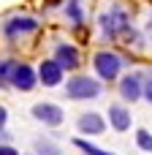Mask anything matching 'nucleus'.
Instances as JSON below:
<instances>
[{
    "label": "nucleus",
    "instance_id": "nucleus-1",
    "mask_svg": "<svg viewBox=\"0 0 152 155\" xmlns=\"http://www.w3.org/2000/svg\"><path fill=\"white\" fill-rule=\"evenodd\" d=\"M101 90H103L101 82H95V79H90V76H73V79L65 84L68 98H76V101H82V98H98Z\"/></svg>",
    "mask_w": 152,
    "mask_h": 155
},
{
    "label": "nucleus",
    "instance_id": "nucleus-2",
    "mask_svg": "<svg viewBox=\"0 0 152 155\" xmlns=\"http://www.w3.org/2000/svg\"><path fill=\"white\" fill-rule=\"evenodd\" d=\"M33 30H38V22H35L33 16H14V19H8V22L3 25V33H5V38H11V41H16V38H22V35L33 33Z\"/></svg>",
    "mask_w": 152,
    "mask_h": 155
},
{
    "label": "nucleus",
    "instance_id": "nucleus-3",
    "mask_svg": "<svg viewBox=\"0 0 152 155\" xmlns=\"http://www.w3.org/2000/svg\"><path fill=\"white\" fill-rule=\"evenodd\" d=\"M120 68H122V63H120V57L114 52H98L95 54V71L103 79H114L120 74Z\"/></svg>",
    "mask_w": 152,
    "mask_h": 155
},
{
    "label": "nucleus",
    "instance_id": "nucleus-4",
    "mask_svg": "<svg viewBox=\"0 0 152 155\" xmlns=\"http://www.w3.org/2000/svg\"><path fill=\"white\" fill-rule=\"evenodd\" d=\"M38 79L46 84V87H57L63 82V65L57 60H44L41 68H38Z\"/></svg>",
    "mask_w": 152,
    "mask_h": 155
},
{
    "label": "nucleus",
    "instance_id": "nucleus-5",
    "mask_svg": "<svg viewBox=\"0 0 152 155\" xmlns=\"http://www.w3.org/2000/svg\"><path fill=\"white\" fill-rule=\"evenodd\" d=\"M33 117L41 120L44 125H60L63 123V109L54 104H35L33 106Z\"/></svg>",
    "mask_w": 152,
    "mask_h": 155
},
{
    "label": "nucleus",
    "instance_id": "nucleus-6",
    "mask_svg": "<svg viewBox=\"0 0 152 155\" xmlns=\"http://www.w3.org/2000/svg\"><path fill=\"white\" fill-rule=\"evenodd\" d=\"M128 27V14L120 8V5H114L106 16H103V30L109 33V35H117V33H122Z\"/></svg>",
    "mask_w": 152,
    "mask_h": 155
},
{
    "label": "nucleus",
    "instance_id": "nucleus-7",
    "mask_svg": "<svg viewBox=\"0 0 152 155\" xmlns=\"http://www.w3.org/2000/svg\"><path fill=\"white\" fill-rule=\"evenodd\" d=\"M11 84L19 87V90H33L35 87V74L30 65H14V74H11Z\"/></svg>",
    "mask_w": 152,
    "mask_h": 155
},
{
    "label": "nucleus",
    "instance_id": "nucleus-8",
    "mask_svg": "<svg viewBox=\"0 0 152 155\" xmlns=\"http://www.w3.org/2000/svg\"><path fill=\"white\" fill-rule=\"evenodd\" d=\"M54 60H57L63 68H68V71L79 68V52H76V46H71V44H60V46L54 49Z\"/></svg>",
    "mask_w": 152,
    "mask_h": 155
},
{
    "label": "nucleus",
    "instance_id": "nucleus-9",
    "mask_svg": "<svg viewBox=\"0 0 152 155\" xmlns=\"http://www.w3.org/2000/svg\"><path fill=\"white\" fill-rule=\"evenodd\" d=\"M109 123L114 131H128L131 128V112L122 106H109Z\"/></svg>",
    "mask_w": 152,
    "mask_h": 155
},
{
    "label": "nucleus",
    "instance_id": "nucleus-10",
    "mask_svg": "<svg viewBox=\"0 0 152 155\" xmlns=\"http://www.w3.org/2000/svg\"><path fill=\"white\" fill-rule=\"evenodd\" d=\"M76 125H79L82 134H92V136L95 134H103V128H106L103 125V117H98V114H82Z\"/></svg>",
    "mask_w": 152,
    "mask_h": 155
},
{
    "label": "nucleus",
    "instance_id": "nucleus-11",
    "mask_svg": "<svg viewBox=\"0 0 152 155\" xmlns=\"http://www.w3.org/2000/svg\"><path fill=\"white\" fill-rule=\"evenodd\" d=\"M120 95H122L125 101H139V95H141L139 79H136V76H125V79L120 82Z\"/></svg>",
    "mask_w": 152,
    "mask_h": 155
},
{
    "label": "nucleus",
    "instance_id": "nucleus-12",
    "mask_svg": "<svg viewBox=\"0 0 152 155\" xmlns=\"http://www.w3.org/2000/svg\"><path fill=\"white\" fill-rule=\"evenodd\" d=\"M14 65H16V63H11V60H0V87H3L5 82H11Z\"/></svg>",
    "mask_w": 152,
    "mask_h": 155
},
{
    "label": "nucleus",
    "instance_id": "nucleus-13",
    "mask_svg": "<svg viewBox=\"0 0 152 155\" xmlns=\"http://www.w3.org/2000/svg\"><path fill=\"white\" fill-rule=\"evenodd\" d=\"M73 144H76L79 150H84V153H87V155H112V153H103V150H98V147H92V144H87L84 139H76Z\"/></svg>",
    "mask_w": 152,
    "mask_h": 155
},
{
    "label": "nucleus",
    "instance_id": "nucleus-14",
    "mask_svg": "<svg viewBox=\"0 0 152 155\" xmlns=\"http://www.w3.org/2000/svg\"><path fill=\"white\" fill-rule=\"evenodd\" d=\"M136 142H139V147H141V150L152 153V136L147 134V131H139V134H136Z\"/></svg>",
    "mask_w": 152,
    "mask_h": 155
},
{
    "label": "nucleus",
    "instance_id": "nucleus-15",
    "mask_svg": "<svg viewBox=\"0 0 152 155\" xmlns=\"http://www.w3.org/2000/svg\"><path fill=\"white\" fill-rule=\"evenodd\" d=\"M68 16L73 19V22H82V11H79V0H68Z\"/></svg>",
    "mask_w": 152,
    "mask_h": 155
},
{
    "label": "nucleus",
    "instance_id": "nucleus-16",
    "mask_svg": "<svg viewBox=\"0 0 152 155\" xmlns=\"http://www.w3.org/2000/svg\"><path fill=\"white\" fill-rule=\"evenodd\" d=\"M0 155H16V150L8 147V144H0Z\"/></svg>",
    "mask_w": 152,
    "mask_h": 155
},
{
    "label": "nucleus",
    "instance_id": "nucleus-17",
    "mask_svg": "<svg viewBox=\"0 0 152 155\" xmlns=\"http://www.w3.org/2000/svg\"><path fill=\"white\" fill-rule=\"evenodd\" d=\"M5 120H8V112H5V109L0 106V128H3V123H5Z\"/></svg>",
    "mask_w": 152,
    "mask_h": 155
},
{
    "label": "nucleus",
    "instance_id": "nucleus-18",
    "mask_svg": "<svg viewBox=\"0 0 152 155\" xmlns=\"http://www.w3.org/2000/svg\"><path fill=\"white\" fill-rule=\"evenodd\" d=\"M141 93H144V95H147V98H150V101H152V82H150V84H147V87H144V90H141Z\"/></svg>",
    "mask_w": 152,
    "mask_h": 155
}]
</instances>
